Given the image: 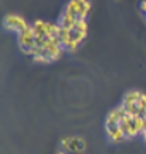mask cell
<instances>
[{
    "label": "cell",
    "mask_w": 146,
    "mask_h": 154,
    "mask_svg": "<svg viewBox=\"0 0 146 154\" xmlns=\"http://www.w3.org/2000/svg\"><path fill=\"white\" fill-rule=\"evenodd\" d=\"M141 134L143 136V140H145V143H146V120H145V123H143V129H142Z\"/></svg>",
    "instance_id": "cell-9"
},
{
    "label": "cell",
    "mask_w": 146,
    "mask_h": 154,
    "mask_svg": "<svg viewBox=\"0 0 146 154\" xmlns=\"http://www.w3.org/2000/svg\"><path fill=\"white\" fill-rule=\"evenodd\" d=\"M17 40H19V45L21 48V51L26 52L27 55H31L33 51L36 50V35H34V31L31 28V24L23 33H20L17 35Z\"/></svg>",
    "instance_id": "cell-7"
},
{
    "label": "cell",
    "mask_w": 146,
    "mask_h": 154,
    "mask_svg": "<svg viewBox=\"0 0 146 154\" xmlns=\"http://www.w3.org/2000/svg\"><path fill=\"white\" fill-rule=\"evenodd\" d=\"M61 146L64 149H70L75 153H81L85 149V141L80 137H65L61 140Z\"/></svg>",
    "instance_id": "cell-8"
},
{
    "label": "cell",
    "mask_w": 146,
    "mask_h": 154,
    "mask_svg": "<svg viewBox=\"0 0 146 154\" xmlns=\"http://www.w3.org/2000/svg\"><path fill=\"white\" fill-rule=\"evenodd\" d=\"M57 154H67V153H64V151H57Z\"/></svg>",
    "instance_id": "cell-10"
},
{
    "label": "cell",
    "mask_w": 146,
    "mask_h": 154,
    "mask_svg": "<svg viewBox=\"0 0 146 154\" xmlns=\"http://www.w3.org/2000/svg\"><path fill=\"white\" fill-rule=\"evenodd\" d=\"M87 34H88L87 20H80L70 28L60 27L58 41L64 51H72L87 38Z\"/></svg>",
    "instance_id": "cell-1"
},
{
    "label": "cell",
    "mask_w": 146,
    "mask_h": 154,
    "mask_svg": "<svg viewBox=\"0 0 146 154\" xmlns=\"http://www.w3.org/2000/svg\"><path fill=\"white\" fill-rule=\"evenodd\" d=\"M123 116H125V110L122 109L121 105L111 109L109 113L106 115V119H105V131H106V136L109 137V140L121 141L125 139L122 133Z\"/></svg>",
    "instance_id": "cell-3"
},
{
    "label": "cell",
    "mask_w": 146,
    "mask_h": 154,
    "mask_svg": "<svg viewBox=\"0 0 146 154\" xmlns=\"http://www.w3.org/2000/svg\"><path fill=\"white\" fill-rule=\"evenodd\" d=\"M145 120H146V116H145Z\"/></svg>",
    "instance_id": "cell-11"
},
{
    "label": "cell",
    "mask_w": 146,
    "mask_h": 154,
    "mask_svg": "<svg viewBox=\"0 0 146 154\" xmlns=\"http://www.w3.org/2000/svg\"><path fill=\"white\" fill-rule=\"evenodd\" d=\"M91 7H92L91 2H87V0H71L64 6L62 11L71 14L77 20H87V16L90 14Z\"/></svg>",
    "instance_id": "cell-5"
},
{
    "label": "cell",
    "mask_w": 146,
    "mask_h": 154,
    "mask_svg": "<svg viewBox=\"0 0 146 154\" xmlns=\"http://www.w3.org/2000/svg\"><path fill=\"white\" fill-rule=\"evenodd\" d=\"M3 23L10 31H14L19 35L20 33H23L26 28L30 27V23L24 19L23 16H20L17 13H7L3 19Z\"/></svg>",
    "instance_id": "cell-6"
},
{
    "label": "cell",
    "mask_w": 146,
    "mask_h": 154,
    "mask_svg": "<svg viewBox=\"0 0 146 154\" xmlns=\"http://www.w3.org/2000/svg\"><path fill=\"white\" fill-rule=\"evenodd\" d=\"M121 106L126 113L133 116H146V94L139 89H132L125 92Z\"/></svg>",
    "instance_id": "cell-2"
},
{
    "label": "cell",
    "mask_w": 146,
    "mask_h": 154,
    "mask_svg": "<svg viewBox=\"0 0 146 154\" xmlns=\"http://www.w3.org/2000/svg\"><path fill=\"white\" fill-rule=\"evenodd\" d=\"M143 123H145V117L141 116H133L125 112V116L122 119V133L125 139H132L139 133H142L143 129Z\"/></svg>",
    "instance_id": "cell-4"
}]
</instances>
